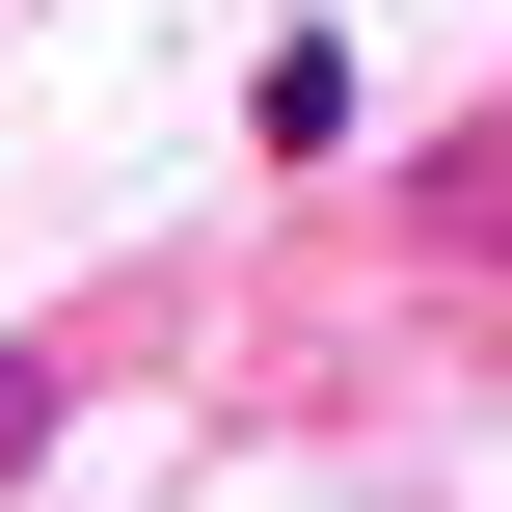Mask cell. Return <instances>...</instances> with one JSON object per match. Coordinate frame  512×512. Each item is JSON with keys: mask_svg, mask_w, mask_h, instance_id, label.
<instances>
[{"mask_svg": "<svg viewBox=\"0 0 512 512\" xmlns=\"http://www.w3.org/2000/svg\"><path fill=\"white\" fill-rule=\"evenodd\" d=\"M27 432H54V351H0V486H27Z\"/></svg>", "mask_w": 512, "mask_h": 512, "instance_id": "1", "label": "cell"}]
</instances>
